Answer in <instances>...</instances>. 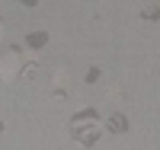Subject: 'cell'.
Returning a JSON list of instances; mask_svg holds the SVG:
<instances>
[{"label": "cell", "mask_w": 160, "mask_h": 150, "mask_svg": "<svg viewBox=\"0 0 160 150\" xmlns=\"http://www.w3.org/2000/svg\"><path fill=\"white\" fill-rule=\"evenodd\" d=\"M71 90V74L68 70H58L55 74V96H61V93H68Z\"/></svg>", "instance_id": "1"}, {"label": "cell", "mask_w": 160, "mask_h": 150, "mask_svg": "<svg viewBox=\"0 0 160 150\" xmlns=\"http://www.w3.org/2000/svg\"><path fill=\"white\" fill-rule=\"evenodd\" d=\"M125 125H128V121L122 115H109V118H106V128H109V131H125Z\"/></svg>", "instance_id": "2"}, {"label": "cell", "mask_w": 160, "mask_h": 150, "mask_svg": "<svg viewBox=\"0 0 160 150\" xmlns=\"http://www.w3.org/2000/svg\"><path fill=\"white\" fill-rule=\"evenodd\" d=\"M122 96V86H109V99H118Z\"/></svg>", "instance_id": "3"}]
</instances>
